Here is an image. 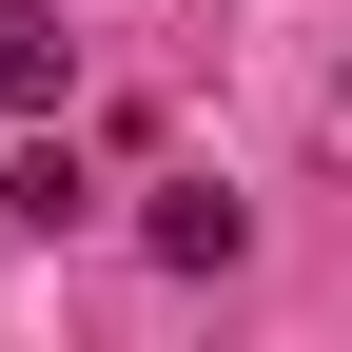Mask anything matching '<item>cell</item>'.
I'll list each match as a JSON object with an SVG mask.
<instances>
[{
	"mask_svg": "<svg viewBox=\"0 0 352 352\" xmlns=\"http://www.w3.org/2000/svg\"><path fill=\"white\" fill-rule=\"evenodd\" d=\"M138 235H157V274H235V235H254V215L215 196V176H176V196L138 215Z\"/></svg>",
	"mask_w": 352,
	"mask_h": 352,
	"instance_id": "1",
	"label": "cell"
},
{
	"mask_svg": "<svg viewBox=\"0 0 352 352\" xmlns=\"http://www.w3.org/2000/svg\"><path fill=\"white\" fill-rule=\"evenodd\" d=\"M59 98H78V39L39 0H0V118H59Z\"/></svg>",
	"mask_w": 352,
	"mask_h": 352,
	"instance_id": "2",
	"label": "cell"
},
{
	"mask_svg": "<svg viewBox=\"0 0 352 352\" xmlns=\"http://www.w3.org/2000/svg\"><path fill=\"white\" fill-rule=\"evenodd\" d=\"M0 215H20V235H78V215H98V176H78L59 138H20V157H0Z\"/></svg>",
	"mask_w": 352,
	"mask_h": 352,
	"instance_id": "3",
	"label": "cell"
}]
</instances>
